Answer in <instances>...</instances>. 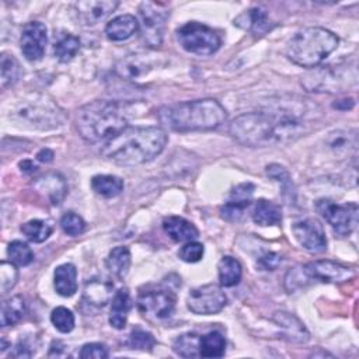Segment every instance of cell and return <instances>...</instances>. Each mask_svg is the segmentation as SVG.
<instances>
[{"label": "cell", "instance_id": "6da1fadb", "mask_svg": "<svg viewBox=\"0 0 359 359\" xmlns=\"http://www.w3.org/2000/svg\"><path fill=\"white\" fill-rule=\"evenodd\" d=\"M167 140L165 130L158 126H126L104 143L101 154L119 165H139L157 157Z\"/></svg>", "mask_w": 359, "mask_h": 359}, {"label": "cell", "instance_id": "7a4b0ae2", "mask_svg": "<svg viewBox=\"0 0 359 359\" xmlns=\"http://www.w3.org/2000/svg\"><path fill=\"white\" fill-rule=\"evenodd\" d=\"M157 118L175 132L212 130L226 121L227 112L217 100L203 98L164 105L157 111Z\"/></svg>", "mask_w": 359, "mask_h": 359}, {"label": "cell", "instance_id": "3957f363", "mask_svg": "<svg viewBox=\"0 0 359 359\" xmlns=\"http://www.w3.org/2000/svg\"><path fill=\"white\" fill-rule=\"evenodd\" d=\"M128 125V119L118 104L111 101H93L83 105L76 115L79 135L90 142H107Z\"/></svg>", "mask_w": 359, "mask_h": 359}, {"label": "cell", "instance_id": "277c9868", "mask_svg": "<svg viewBox=\"0 0 359 359\" xmlns=\"http://www.w3.org/2000/svg\"><path fill=\"white\" fill-rule=\"evenodd\" d=\"M338 42V36L323 27L302 28L287 41L286 56L297 66L313 69L337 49Z\"/></svg>", "mask_w": 359, "mask_h": 359}, {"label": "cell", "instance_id": "5b68a950", "mask_svg": "<svg viewBox=\"0 0 359 359\" xmlns=\"http://www.w3.org/2000/svg\"><path fill=\"white\" fill-rule=\"evenodd\" d=\"M355 269L337 261L317 259L304 265H297L287 271L285 276V287L289 293L302 289L313 282L341 283L355 276Z\"/></svg>", "mask_w": 359, "mask_h": 359}, {"label": "cell", "instance_id": "8992f818", "mask_svg": "<svg viewBox=\"0 0 359 359\" xmlns=\"http://www.w3.org/2000/svg\"><path fill=\"white\" fill-rule=\"evenodd\" d=\"M10 118L34 129H53L65 122V112L52 98L39 93H31L17 101Z\"/></svg>", "mask_w": 359, "mask_h": 359}, {"label": "cell", "instance_id": "52a82bcc", "mask_svg": "<svg viewBox=\"0 0 359 359\" xmlns=\"http://www.w3.org/2000/svg\"><path fill=\"white\" fill-rule=\"evenodd\" d=\"M355 62H341L310 69L302 77V86L311 93L338 94L358 86Z\"/></svg>", "mask_w": 359, "mask_h": 359}, {"label": "cell", "instance_id": "ba28073f", "mask_svg": "<svg viewBox=\"0 0 359 359\" xmlns=\"http://www.w3.org/2000/svg\"><path fill=\"white\" fill-rule=\"evenodd\" d=\"M229 132L236 142L250 147L278 143L276 125L266 109L238 115L231 121Z\"/></svg>", "mask_w": 359, "mask_h": 359}, {"label": "cell", "instance_id": "9c48e42d", "mask_svg": "<svg viewBox=\"0 0 359 359\" xmlns=\"http://www.w3.org/2000/svg\"><path fill=\"white\" fill-rule=\"evenodd\" d=\"M178 43L189 53L199 56L213 55L220 48V36L210 27L198 21H188L177 29Z\"/></svg>", "mask_w": 359, "mask_h": 359}, {"label": "cell", "instance_id": "30bf717a", "mask_svg": "<svg viewBox=\"0 0 359 359\" xmlns=\"http://www.w3.org/2000/svg\"><path fill=\"white\" fill-rule=\"evenodd\" d=\"M139 29L144 43L157 48L163 42L165 22L168 20V7L157 1H142L137 8Z\"/></svg>", "mask_w": 359, "mask_h": 359}, {"label": "cell", "instance_id": "8fae6325", "mask_svg": "<svg viewBox=\"0 0 359 359\" xmlns=\"http://www.w3.org/2000/svg\"><path fill=\"white\" fill-rule=\"evenodd\" d=\"M316 209L339 237L349 236L358 226L359 208L355 202L337 203L331 199H320Z\"/></svg>", "mask_w": 359, "mask_h": 359}, {"label": "cell", "instance_id": "7c38bea8", "mask_svg": "<svg viewBox=\"0 0 359 359\" xmlns=\"http://www.w3.org/2000/svg\"><path fill=\"white\" fill-rule=\"evenodd\" d=\"M175 293L168 287H146L139 292L136 307L149 320H165L175 309Z\"/></svg>", "mask_w": 359, "mask_h": 359}, {"label": "cell", "instance_id": "4fadbf2b", "mask_svg": "<svg viewBox=\"0 0 359 359\" xmlns=\"http://www.w3.org/2000/svg\"><path fill=\"white\" fill-rule=\"evenodd\" d=\"M227 304V296L219 285L208 283L189 290L187 297L188 309L195 314L209 316L219 313Z\"/></svg>", "mask_w": 359, "mask_h": 359}, {"label": "cell", "instance_id": "5bb4252c", "mask_svg": "<svg viewBox=\"0 0 359 359\" xmlns=\"http://www.w3.org/2000/svg\"><path fill=\"white\" fill-rule=\"evenodd\" d=\"M292 231L304 250L314 254H320L327 250L325 233L318 220L313 217L300 219L293 223Z\"/></svg>", "mask_w": 359, "mask_h": 359}, {"label": "cell", "instance_id": "9a60e30c", "mask_svg": "<svg viewBox=\"0 0 359 359\" xmlns=\"http://www.w3.org/2000/svg\"><path fill=\"white\" fill-rule=\"evenodd\" d=\"M46 42H48V32H46L45 24L39 21H29L22 27L20 48L27 60L29 62L39 60L45 53Z\"/></svg>", "mask_w": 359, "mask_h": 359}, {"label": "cell", "instance_id": "2e32d148", "mask_svg": "<svg viewBox=\"0 0 359 359\" xmlns=\"http://www.w3.org/2000/svg\"><path fill=\"white\" fill-rule=\"evenodd\" d=\"M254 189L255 187L251 182H243L234 187L229 201L220 208V216L227 222H238L251 203Z\"/></svg>", "mask_w": 359, "mask_h": 359}, {"label": "cell", "instance_id": "e0dca14e", "mask_svg": "<svg viewBox=\"0 0 359 359\" xmlns=\"http://www.w3.org/2000/svg\"><path fill=\"white\" fill-rule=\"evenodd\" d=\"M118 6L115 0H84L74 4V11L80 24L90 27L105 20Z\"/></svg>", "mask_w": 359, "mask_h": 359}, {"label": "cell", "instance_id": "ac0fdd59", "mask_svg": "<svg viewBox=\"0 0 359 359\" xmlns=\"http://www.w3.org/2000/svg\"><path fill=\"white\" fill-rule=\"evenodd\" d=\"M34 188L55 206L60 205L67 194V184L59 172H49L36 178Z\"/></svg>", "mask_w": 359, "mask_h": 359}, {"label": "cell", "instance_id": "d6986e66", "mask_svg": "<svg viewBox=\"0 0 359 359\" xmlns=\"http://www.w3.org/2000/svg\"><path fill=\"white\" fill-rule=\"evenodd\" d=\"M272 320L282 330V338L297 344H304L309 341L310 334L296 316L286 311H276Z\"/></svg>", "mask_w": 359, "mask_h": 359}, {"label": "cell", "instance_id": "ffe728a7", "mask_svg": "<svg viewBox=\"0 0 359 359\" xmlns=\"http://www.w3.org/2000/svg\"><path fill=\"white\" fill-rule=\"evenodd\" d=\"M234 25H237L243 29H248L250 32H252L255 35H264L265 32H268L272 28L266 11L261 7H254V8L245 10L243 14H240L234 20Z\"/></svg>", "mask_w": 359, "mask_h": 359}, {"label": "cell", "instance_id": "44dd1931", "mask_svg": "<svg viewBox=\"0 0 359 359\" xmlns=\"http://www.w3.org/2000/svg\"><path fill=\"white\" fill-rule=\"evenodd\" d=\"M327 147L337 156L356 154L358 132L356 129H338L328 135L325 140Z\"/></svg>", "mask_w": 359, "mask_h": 359}, {"label": "cell", "instance_id": "7402d4cb", "mask_svg": "<svg viewBox=\"0 0 359 359\" xmlns=\"http://www.w3.org/2000/svg\"><path fill=\"white\" fill-rule=\"evenodd\" d=\"M163 229L168 237L175 243L192 241L198 237V229L187 219L181 216H168L163 220Z\"/></svg>", "mask_w": 359, "mask_h": 359}, {"label": "cell", "instance_id": "603a6c76", "mask_svg": "<svg viewBox=\"0 0 359 359\" xmlns=\"http://www.w3.org/2000/svg\"><path fill=\"white\" fill-rule=\"evenodd\" d=\"M114 285L105 279H91L86 283L83 290V300L88 306L104 307L112 299Z\"/></svg>", "mask_w": 359, "mask_h": 359}, {"label": "cell", "instance_id": "cb8c5ba5", "mask_svg": "<svg viewBox=\"0 0 359 359\" xmlns=\"http://www.w3.org/2000/svg\"><path fill=\"white\" fill-rule=\"evenodd\" d=\"M139 29V21L132 14H122L112 18L105 27V35L109 41L121 42L130 38Z\"/></svg>", "mask_w": 359, "mask_h": 359}, {"label": "cell", "instance_id": "d4e9b609", "mask_svg": "<svg viewBox=\"0 0 359 359\" xmlns=\"http://www.w3.org/2000/svg\"><path fill=\"white\" fill-rule=\"evenodd\" d=\"M130 307H132L130 293L126 287H121L112 297V306H111V313H109V324L116 330L125 328Z\"/></svg>", "mask_w": 359, "mask_h": 359}, {"label": "cell", "instance_id": "484cf974", "mask_svg": "<svg viewBox=\"0 0 359 359\" xmlns=\"http://www.w3.org/2000/svg\"><path fill=\"white\" fill-rule=\"evenodd\" d=\"M252 220L258 226H275L282 222L280 206L268 199H258L254 205Z\"/></svg>", "mask_w": 359, "mask_h": 359}, {"label": "cell", "instance_id": "4316f807", "mask_svg": "<svg viewBox=\"0 0 359 359\" xmlns=\"http://www.w3.org/2000/svg\"><path fill=\"white\" fill-rule=\"evenodd\" d=\"M55 289L63 297H70L77 290V269L73 264H62L55 269Z\"/></svg>", "mask_w": 359, "mask_h": 359}, {"label": "cell", "instance_id": "83f0119b", "mask_svg": "<svg viewBox=\"0 0 359 359\" xmlns=\"http://www.w3.org/2000/svg\"><path fill=\"white\" fill-rule=\"evenodd\" d=\"M130 266V251L125 245L112 248L107 258V269L116 279H123Z\"/></svg>", "mask_w": 359, "mask_h": 359}, {"label": "cell", "instance_id": "f1b7e54d", "mask_svg": "<svg viewBox=\"0 0 359 359\" xmlns=\"http://www.w3.org/2000/svg\"><path fill=\"white\" fill-rule=\"evenodd\" d=\"M217 273H219V280L222 286L233 287L240 283L243 268L236 258L230 255H224L217 264Z\"/></svg>", "mask_w": 359, "mask_h": 359}, {"label": "cell", "instance_id": "f546056e", "mask_svg": "<svg viewBox=\"0 0 359 359\" xmlns=\"http://www.w3.org/2000/svg\"><path fill=\"white\" fill-rule=\"evenodd\" d=\"M27 313V303L22 296L15 294L8 297L1 304V325H15Z\"/></svg>", "mask_w": 359, "mask_h": 359}, {"label": "cell", "instance_id": "4dcf8cb0", "mask_svg": "<svg viewBox=\"0 0 359 359\" xmlns=\"http://www.w3.org/2000/svg\"><path fill=\"white\" fill-rule=\"evenodd\" d=\"M226 351V339L219 331H209L199 337V356L222 358Z\"/></svg>", "mask_w": 359, "mask_h": 359}, {"label": "cell", "instance_id": "1f68e13d", "mask_svg": "<svg viewBox=\"0 0 359 359\" xmlns=\"http://www.w3.org/2000/svg\"><path fill=\"white\" fill-rule=\"evenodd\" d=\"M91 188L97 195L104 198H114L123 191V181L116 175H94L91 178Z\"/></svg>", "mask_w": 359, "mask_h": 359}, {"label": "cell", "instance_id": "d6a6232c", "mask_svg": "<svg viewBox=\"0 0 359 359\" xmlns=\"http://www.w3.org/2000/svg\"><path fill=\"white\" fill-rule=\"evenodd\" d=\"M147 67H149V65L139 55H129L116 65L115 70L121 77L130 80V79H136L140 74L146 73L149 70Z\"/></svg>", "mask_w": 359, "mask_h": 359}, {"label": "cell", "instance_id": "836d02e7", "mask_svg": "<svg viewBox=\"0 0 359 359\" xmlns=\"http://www.w3.org/2000/svg\"><path fill=\"white\" fill-rule=\"evenodd\" d=\"M79 49H80V39L72 34H65L63 36H60L53 46L55 56L57 57V60L63 63L72 60L77 55Z\"/></svg>", "mask_w": 359, "mask_h": 359}, {"label": "cell", "instance_id": "e575fe53", "mask_svg": "<svg viewBox=\"0 0 359 359\" xmlns=\"http://www.w3.org/2000/svg\"><path fill=\"white\" fill-rule=\"evenodd\" d=\"M0 70H1V87L6 88L8 86H13L18 81L20 76H21V69H20V63L17 62V59L7 53L3 52L1 53V59H0Z\"/></svg>", "mask_w": 359, "mask_h": 359}, {"label": "cell", "instance_id": "d590c367", "mask_svg": "<svg viewBox=\"0 0 359 359\" xmlns=\"http://www.w3.org/2000/svg\"><path fill=\"white\" fill-rule=\"evenodd\" d=\"M21 231L29 241L42 243L46 238H49V236L53 231V227L45 220L34 219V220H29V222L24 223L21 226Z\"/></svg>", "mask_w": 359, "mask_h": 359}, {"label": "cell", "instance_id": "8d00e7d4", "mask_svg": "<svg viewBox=\"0 0 359 359\" xmlns=\"http://www.w3.org/2000/svg\"><path fill=\"white\" fill-rule=\"evenodd\" d=\"M172 349L182 358L199 356V337L194 332L182 334L175 339Z\"/></svg>", "mask_w": 359, "mask_h": 359}, {"label": "cell", "instance_id": "74e56055", "mask_svg": "<svg viewBox=\"0 0 359 359\" xmlns=\"http://www.w3.org/2000/svg\"><path fill=\"white\" fill-rule=\"evenodd\" d=\"M7 255L10 261L18 266H25L32 262L34 252L29 248L27 243H22L20 240H14L7 247Z\"/></svg>", "mask_w": 359, "mask_h": 359}, {"label": "cell", "instance_id": "f35d334b", "mask_svg": "<svg viewBox=\"0 0 359 359\" xmlns=\"http://www.w3.org/2000/svg\"><path fill=\"white\" fill-rule=\"evenodd\" d=\"M50 321L55 325V328L63 334H67L74 328V314L63 306L52 310Z\"/></svg>", "mask_w": 359, "mask_h": 359}, {"label": "cell", "instance_id": "ab89813d", "mask_svg": "<svg viewBox=\"0 0 359 359\" xmlns=\"http://www.w3.org/2000/svg\"><path fill=\"white\" fill-rule=\"evenodd\" d=\"M128 345L132 349L151 351L153 346L156 345V339L150 332H147L142 328H135L128 338Z\"/></svg>", "mask_w": 359, "mask_h": 359}, {"label": "cell", "instance_id": "60d3db41", "mask_svg": "<svg viewBox=\"0 0 359 359\" xmlns=\"http://www.w3.org/2000/svg\"><path fill=\"white\" fill-rule=\"evenodd\" d=\"M266 175L273 178L276 182H279L282 185V189H283V195H290L294 194L292 191L293 188V182H292V178H290V174L286 171L285 167L279 165V164H269L266 167Z\"/></svg>", "mask_w": 359, "mask_h": 359}, {"label": "cell", "instance_id": "b9f144b4", "mask_svg": "<svg viewBox=\"0 0 359 359\" xmlns=\"http://www.w3.org/2000/svg\"><path fill=\"white\" fill-rule=\"evenodd\" d=\"M60 227L67 236H79L86 230V222L81 216L67 212L60 219Z\"/></svg>", "mask_w": 359, "mask_h": 359}, {"label": "cell", "instance_id": "7bdbcfd3", "mask_svg": "<svg viewBox=\"0 0 359 359\" xmlns=\"http://www.w3.org/2000/svg\"><path fill=\"white\" fill-rule=\"evenodd\" d=\"M203 252H205V248L201 243L198 241H188L187 244H184L180 251H178V257L185 261V262H198L202 259L203 257Z\"/></svg>", "mask_w": 359, "mask_h": 359}, {"label": "cell", "instance_id": "ee69618b", "mask_svg": "<svg viewBox=\"0 0 359 359\" xmlns=\"http://www.w3.org/2000/svg\"><path fill=\"white\" fill-rule=\"evenodd\" d=\"M17 276H18V272H17L15 264L1 261V264H0V280H1L3 293L7 292L8 289H11L15 285Z\"/></svg>", "mask_w": 359, "mask_h": 359}, {"label": "cell", "instance_id": "f6af8a7d", "mask_svg": "<svg viewBox=\"0 0 359 359\" xmlns=\"http://www.w3.org/2000/svg\"><path fill=\"white\" fill-rule=\"evenodd\" d=\"M80 358L83 359H105L108 358V349L104 344L90 342L83 345L80 351Z\"/></svg>", "mask_w": 359, "mask_h": 359}, {"label": "cell", "instance_id": "bcb514c9", "mask_svg": "<svg viewBox=\"0 0 359 359\" xmlns=\"http://www.w3.org/2000/svg\"><path fill=\"white\" fill-rule=\"evenodd\" d=\"M280 262H282V257L273 251H266L257 261L258 266L264 271H273L279 266Z\"/></svg>", "mask_w": 359, "mask_h": 359}, {"label": "cell", "instance_id": "7dc6e473", "mask_svg": "<svg viewBox=\"0 0 359 359\" xmlns=\"http://www.w3.org/2000/svg\"><path fill=\"white\" fill-rule=\"evenodd\" d=\"M32 355V352L29 351V348L24 344V342H18L14 348V351L10 353V358H29Z\"/></svg>", "mask_w": 359, "mask_h": 359}, {"label": "cell", "instance_id": "c3c4849f", "mask_svg": "<svg viewBox=\"0 0 359 359\" xmlns=\"http://www.w3.org/2000/svg\"><path fill=\"white\" fill-rule=\"evenodd\" d=\"M353 105H355L353 98H344V100H339V101L334 102L332 108H337V109H341V111H346V109L353 108Z\"/></svg>", "mask_w": 359, "mask_h": 359}, {"label": "cell", "instance_id": "681fc988", "mask_svg": "<svg viewBox=\"0 0 359 359\" xmlns=\"http://www.w3.org/2000/svg\"><path fill=\"white\" fill-rule=\"evenodd\" d=\"M36 160L41 163H50L53 160V151L50 149H41L36 153Z\"/></svg>", "mask_w": 359, "mask_h": 359}, {"label": "cell", "instance_id": "f907efd6", "mask_svg": "<svg viewBox=\"0 0 359 359\" xmlns=\"http://www.w3.org/2000/svg\"><path fill=\"white\" fill-rule=\"evenodd\" d=\"M18 167H20V170H21L22 172H25V174H31V172H34V171L36 170V165H35L31 160H22V161H20Z\"/></svg>", "mask_w": 359, "mask_h": 359}]
</instances>
